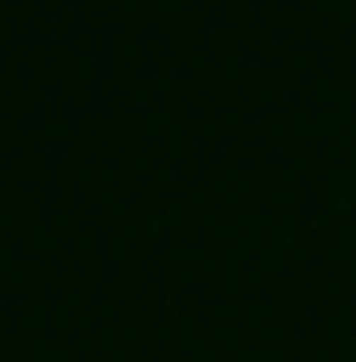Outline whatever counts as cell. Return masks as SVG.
Masks as SVG:
<instances>
[]
</instances>
